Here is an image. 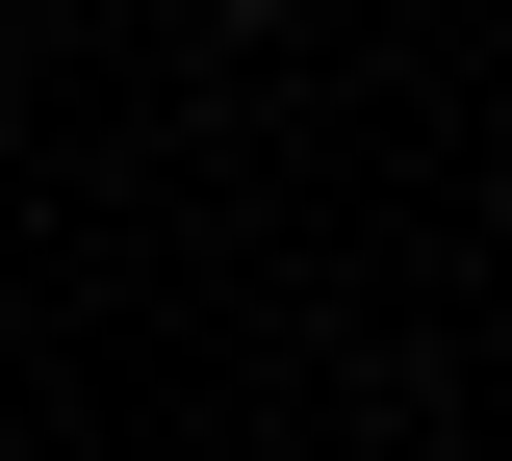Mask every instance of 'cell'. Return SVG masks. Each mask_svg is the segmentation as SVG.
<instances>
[{
    "label": "cell",
    "mask_w": 512,
    "mask_h": 461,
    "mask_svg": "<svg viewBox=\"0 0 512 461\" xmlns=\"http://www.w3.org/2000/svg\"><path fill=\"white\" fill-rule=\"evenodd\" d=\"M231 26H282V0H231Z\"/></svg>",
    "instance_id": "cell-1"
}]
</instances>
